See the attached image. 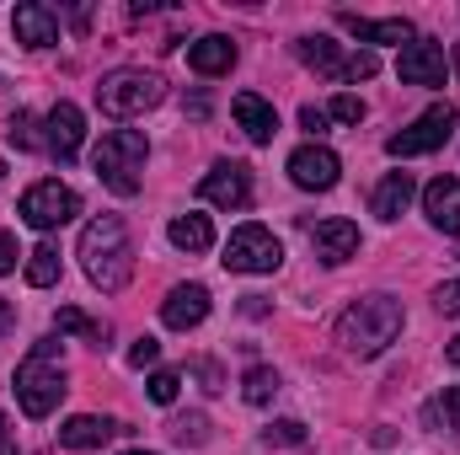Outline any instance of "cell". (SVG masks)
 Returning <instances> with one entry per match:
<instances>
[{"label": "cell", "mask_w": 460, "mask_h": 455, "mask_svg": "<svg viewBox=\"0 0 460 455\" xmlns=\"http://www.w3.org/2000/svg\"><path fill=\"white\" fill-rule=\"evenodd\" d=\"M81 215V193L65 188V183H32L22 193V220L32 230H54V226H70Z\"/></svg>", "instance_id": "ba28073f"}, {"label": "cell", "mask_w": 460, "mask_h": 455, "mask_svg": "<svg viewBox=\"0 0 460 455\" xmlns=\"http://www.w3.org/2000/svg\"><path fill=\"white\" fill-rule=\"evenodd\" d=\"M396 338H402V300H391V295H364L338 317V343L353 359H375Z\"/></svg>", "instance_id": "7a4b0ae2"}, {"label": "cell", "mask_w": 460, "mask_h": 455, "mask_svg": "<svg viewBox=\"0 0 460 455\" xmlns=\"http://www.w3.org/2000/svg\"><path fill=\"white\" fill-rule=\"evenodd\" d=\"M172 440H182V445H204V418H199V413L172 418Z\"/></svg>", "instance_id": "f1b7e54d"}, {"label": "cell", "mask_w": 460, "mask_h": 455, "mask_svg": "<svg viewBox=\"0 0 460 455\" xmlns=\"http://www.w3.org/2000/svg\"><path fill=\"white\" fill-rule=\"evenodd\" d=\"M300 129H311V134H327V108H300Z\"/></svg>", "instance_id": "8d00e7d4"}, {"label": "cell", "mask_w": 460, "mask_h": 455, "mask_svg": "<svg viewBox=\"0 0 460 455\" xmlns=\"http://www.w3.org/2000/svg\"><path fill=\"white\" fill-rule=\"evenodd\" d=\"M456 70H460V49H456Z\"/></svg>", "instance_id": "b9f144b4"}, {"label": "cell", "mask_w": 460, "mask_h": 455, "mask_svg": "<svg viewBox=\"0 0 460 455\" xmlns=\"http://www.w3.org/2000/svg\"><path fill=\"white\" fill-rule=\"evenodd\" d=\"M11 27H16V43H27V49H49V43H59V16H54L49 5H38V0L16 5Z\"/></svg>", "instance_id": "2e32d148"}, {"label": "cell", "mask_w": 460, "mask_h": 455, "mask_svg": "<svg viewBox=\"0 0 460 455\" xmlns=\"http://www.w3.org/2000/svg\"><path fill=\"white\" fill-rule=\"evenodd\" d=\"M123 455H150V451H123Z\"/></svg>", "instance_id": "60d3db41"}, {"label": "cell", "mask_w": 460, "mask_h": 455, "mask_svg": "<svg viewBox=\"0 0 460 455\" xmlns=\"http://www.w3.org/2000/svg\"><path fill=\"white\" fill-rule=\"evenodd\" d=\"M220 263H226L230 273H273L284 263V246H279V236L268 226H241L226 241V257Z\"/></svg>", "instance_id": "8992f818"}, {"label": "cell", "mask_w": 460, "mask_h": 455, "mask_svg": "<svg viewBox=\"0 0 460 455\" xmlns=\"http://www.w3.org/2000/svg\"><path fill=\"white\" fill-rule=\"evenodd\" d=\"M161 97H166V81L155 70H113L97 86V108L108 118H139V113H150Z\"/></svg>", "instance_id": "5b68a950"}, {"label": "cell", "mask_w": 460, "mask_h": 455, "mask_svg": "<svg viewBox=\"0 0 460 455\" xmlns=\"http://www.w3.org/2000/svg\"><path fill=\"white\" fill-rule=\"evenodd\" d=\"M81 268L108 295H118L134 279V241H128V226L118 215H97L92 226L81 230Z\"/></svg>", "instance_id": "6da1fadb"}, {"label": "cell", "mask_w": 460, "mask_h": 455, "mask_svg": "<svg viewBox=\"0 0 460 455\" xmlns=\"http://www.w3.org/2000/svg\"><path fill=\"white\" fill-rule=\"evenodd\" d=\"M145 156H150V145H145L139 129H113V134H102V145L92 150V166H97L102 188H113L118 199H128V193H139Z\"/></svg>", "instance_id": "277c9868"}, {"label": "cell", "mask_w": 460, "mask_h": 455, "mask_svg": "<svg viewBox=\"0 0 460 455\" xmlns=\"http://www.w3.org/2000/svg\"><path fill=\"white\" fill-rule=\"evenodd\" d=\"M0 455H22L16 445H11V434H5V413H0Z\"/></svg>", "instance_id": "f35d334b"}, {"label": "cell", "mask_w": 460, "mask_h": 455, "mask_svg": "<svg viewBox=\"0 0 460 455\" xmlns=\"http://www.w3.org/2000/svg\"><path fill=\"white\" fill-rule=\"evenodd\" d=\"M343 27L358 43H412V22L407 16H385V22H369V16H343Z\"/></svg>", "instance_id": "d6986e66"}, {"label": "cell", "mask_w": 460, "mask_h": 455, "mask_svg": "<svg viewBox=\"0 0 460 455\" xmlns=\"http://www.w3.org/2000/svg\"><path fill=\"white\" fill-rule=\"evenodd\" d=\"M235 123L246 129L252 145H268V139L279 134V113H273V103H262L257 92H241V97H235Z\"/></svg>", "instance_id": "ac0fdd59"}, {"label": "cell", "mask_w": 460, "mask_h": 455, "mask_svg": "<svg viewBox=\"0 0 460 455\" xmlns=\"http://www.w3.org/2000/svg\"><path fill=\"white\" fill-rule=\"evenodd\" d=\"M429 418H445L450 429H460V386H450V391H445V397L429 407Z\"/></svg>", "instance_id": "4dcf8cb0"}, {"label": "cell", "mask_w": 460, "mask_h": 455, "mask_svg": "<svg viewBox=\"0 0 460 455\" xmlns=\"http://www.w3.org/2000/svg\"><path fill=\"white\" fill-rule=\"evenodd\" d=\"M0 177H5V161H0Z\"/></svg>", "instance_id": "7bdbcfd3"}, {"label": "cell", "mask_w": 460, "mask_h": 455, "mask_svg": "<svg viewBox=\"0 0 460 455\" xmlns=\"http://www.w3.org/2000/svg\"><path fill=\"white\" fill-rule=\"evenodd\" d=\"M188 65H193L199 76H226L230 65H235V43L220 38V32H209V38L188 43Z\"/></svg>", "instance_id": "ffe728a7"}, {"label": "cell", "mask_w": 460, "mask_h": 455, "mask_svg": "<svg viewBox=\"0 0 460 455\" xmlns=\"http://www.w3.org/2000/svg\"><path fill=\"white\" fill-rule=\"evenodd\" d=\"M311 246H316V257L327 268H338V263H348L358 252V226L353 220H322V226L311 230Z\"/></svg>", "instance_id": "e0dca14e"}, {"label": "cell", "mask_w": 460, "mask_h": 455, "mask_svg": "<svg viewBox=\"0 0 460 455\" xmlns=\"http://www.w3.org/2000/svg\"><path fill=\"white\" fill-rule=\"evenodd\" d=\"M11 327H16V311H11V306H5V300H0V338H5V333H11Z\"/></svg>", "instance_id": "74e56055"}, {"label": "cell", "mask_w": 460, "mask_h": 455, "mask_svg": "<svg viewBox=\"0 0 460 455\" xmlns=\"http://www.w3.org/2000/svg\"><path fill=\"white\" fill-rule=\"evenodd\" d=\"M295 54H300L311 70H322V76L343 81V49H338L332 38H300V43H295Z\"/></svg>", "instance_id": "7402d4cb"}, {"label": "cell", "mask_w": 460, "mask_h": 455, "mask_svg": "<svg viewBox=\"0 0 460 455\" xmlns=\"http://www.w3.org/2000/svg\"><path fill=\"white\" fill-rule=\"evenodd\" d=\"M65 397V364H59V343H32L27 359L16 364V402L27 418H49Z\"/></svg>", "instance_id": "3957f363"}, {"label": "cell", "mask_w": 460, "mask_h": 455, "mask_svg": "<svg viewBox=\"0 0 460 455\" xmlns=\"http://www.w3.org/2000/svg\"><path fill=\"white\" fill-rule=\"evenodd\" d=\"M81 139H86V118L75 103H54V113H49V150L59 156V161H75L81 156Z\"/></svg>", "instance_id": "4fadbf2b"}, {"label": "cell", "mask_w": 460, "mask_h": 455, "mask_svg": "<svg viewBox=\"0 0 460 455\" xmlns=\"http://www.w3.org/2000/svg\"><path fill=\"white\" fill-rule=\"evenodd\" d=\"M16 257H22V252H16V236H5V230H0V279L16 268Z\"/></svg>", "instance_id": "d590c367"}, {"label": "cell", "mask_w": 460, "mask_h": 455, "mask_svg": "<svg viewBox=\"0 0 460 455\" xmlns=\"http://www.w3.org/2000/svg\"><path fill=\"white\" fill-rule=\"evenodd\" d=\"M434 306L445 311V317H460V273L450 284H439V295H434Z\"/></svg>", "instance_id": "836d02e7"}, {"label": "cell", "mask_w": 460, "mask_h": 455, "mask_svg": "<svg viewBox=\"0 0 460 455\" xmlns=\"http://www.w3.org/2000/svg\"><path fill=\"white\" fill-rule=\"evenodd\" d=\"M204 317H209V290H204V284H177V290L166 295V306H161V322L177 327V333L199 327Z\"/></svg>", "instance_id": "9a60e30c"}, {"label": "cell", "mask_w": 460, "mask_h": 455, "mask_svg": "<svg viewBox=\"0 0 460 455\" xmlns=\"http://www.w3.org/2000/svg\"><path fill=\"white\" fill-rule=\"evenodd\" d=\"M327 118H338V123H358V118H364V103H358L353 92H338L332 108H327Z\"/></svg>", "instance_id": "f546056e"}, {"label": "cell", "mask_w": 460, "mask_h": 455, "mask_svg": "<svg viewBox=\"0 0 460 455\" xmlns=\"http://www.w3.org/2000/svg\"><path fill=\"white\" fill-rule=\"evenodd\" d=\"M450 134H456V108H450V103H434L423 118H412L402 134H391L385 150H391L396 161H407V156H429V150H439Z\"/></svg>", "instance_id": "52a82bcc"}, {"label": "cell", "mask_w": 460, "mask_h": 455, "mask_svg": "<svg viewBox=\"0 0 460 455\" xmlns=\"http://www.w3.org/2000/svg\"><path fill=\"white\" fill-rule=\"evenodd\" d=\"M423 215H429L434 230L460 236V177H434V183L423 188Z\"/></svg>", "instance_id": "7c38bea8"}, {"label": "cell", "mask_w": 460, "mask_h": 455, "mask_svg": "<svg viewBox=\"0 0 460 455\" xmlns=\"http://www.w3.org/2000/svg\"><path fill=\"white\" fill-rule=\"evenodd\" d=\"M262 445H284V451H295V445H305V424L279 418V424H268V429H262Z\"/></svg>", "instance_id": "83f0119b"}, {"label": "cell", "mask_w": 460, "mask_h": 455, "mask_svg": "<svg viewBox=\"0 0 460 455\" xmlns=\"http://www.w3.org/2000/svg\"><path fill=\"white\" fill-rule=\"evenodd\" d=\"M273 391H279V375H273L268 364H252L246 380H241V397H246L252 407H262V402H273Z\"/></svg>", "instance_id": "d4e9b609"}, {"label": "cell", "mask_w": 460, "mask_h": 455, "mask_svg": "<svg viewBox=\"0 0 460 455\" xmlns=\"http://www.w3.org/2000/svg\"><path fill=\"white\" fill-rule=\"evenodd\" d=\"M199 193H204V204H220V210H246V204H252V177H246V166L220 161V166L199 183Z\"/></svg>", "instance_id": "8fae6325"}, {"label": "cell", "mask_w": 460, "mask_h": 455, "mask_svg": "<svg viewBox=\"0 0 460 455\" xmlns=\"http://www.w3.org/2000/svg\"><path fill=\"white\" fill-rule=\"evenodd\" d=\"M172 246H177V252H209V246H215L209 215H177V220H172Z\"/></svg>", "instance_id": "603a6c76"}, {"label": "cell", "mask_w": 460, "mask_h": 455, "mask_svg": "<svg viewBox=\"0 0 460 455\" xmlns=\"http://www.w3.org/2000/svg\"><path fill=\"white\" fill-rule=\"evenodd\" d=\"M27 284L32 290H49V284H59V246H32L27 252Z\"/></svg>", "instance_id": "cb8c5ba5"}, {"label": "cell", "mask_w": 460, "mask_h": 455, "mask_svg": "<svg viewBox=\"0 0 460 455\" xmlns=\"http://www.w3.org/2000/svg\"><path fill=\"white\" fill-rule=\"evenodd\" d=\"M338 172H343V161H338L327 145H300V150L289 156V177H295L300 188H311V193L338 188Z\"/></svg>", "instance_id": "30bf717a"}, {"label": "cell", "mask_w": 460, "mask_h": 455, "mask_svg": "<svg viewBox=\"0 0 460 455\" xmlns=\"http://www.w3.org/2000/svg\"><path fill=\"white\" fill-rule=\"evenodd\" d=\"M11 139H16L22 150H38V123H32V113H16V118H11Z\"/></svg>", "instance_id": "d6a6232c"}, {"label": "cell", "mask_w": 460, "mask_h": 455, "mask_svg": "<svg viewBox=\"0 0 460 455\" xmlns=\"http://www.w3.org/2000/svg\"><path fill=\"white\" fill-rule=\"evenodd\" d=\"M155 359H161V343L155 338H139L128 348V364H134V370H145V364H155Z\"/></svg>", "instance_id": "e575fe53"}, {"label": "cell", "mask_w": 460, "mask_h": 455, "mask_svg": "<svg viewBox=\"0 0 460 455\" xmlns=\"http://www.w3.org/2000/svg\"><path fill=\"white\" fill-rule=\"evenodd\" d=\"M375 70H380V59H375L369 49H364V54H353V59H343V81H369Z\"/></svg>", "instance_id": "1f68e13d"}, {"label": "cell", "mask_w": 460, "mask_h": 455, "mask_svg": "<svg viewBox=\"0 0 460 455\" xmlns=\"http://www.w3.org/2000/svg\"><path fill=\"white\" fill-rule=\"evenodd\" d=\"M113 434H123V424L97 418V413H75V418L59 424V445H65V451H102Z\"/></svg>", "instance_id": "5bb4252c"}, {"label": "cell", "mask_w": 460, "mask_h": 455, "mask_svg": "<svg viewBox=\"0 0 460 455\" xmlns=\"http://www.w3.org/2000/svg\"><path fill=\"white\" fill-rule=\"evenodd\" d=\"M54 327H59V333H75V338H92V343L108 338V327H102V322H92V317H86V311H75V306H65V311L54 317Z\"/></svg>", "instance_id": "484cf974"}, {"label": "cell", "mask_w": 460, "mask_h": 455, "mask_svg": "<svg viewBox=\"0 0 460 455\" xmlns=\"http://www.w3.org/2000/svg\"><path fill=\"white\" fill-rule=\"evenodd\" d=\"M396 76L407 86H445V49L434 38H412L396 59Z\"/></svg>", "instance_id": "9c48e42d"}, {"label": "cell", "mask_w": 460, "mask_h": 455, "mask_svg": "<svg viewBox=\"0 0 460 455\" xmlns=\"http://www.w3.org/2000/svg\"><path fill=\"white\" fill-rule=\"evenodd\" d=\"M445 353H450V364L460 370V338H450V348H445Z\"/></svg>", "instance_id": "ab89813d"}, {"label": "cell", "mask_w": 460, "mask_h": 455, "mask_svg": "<svg viewBox=\"0 0 460 455\" xmlns=\"http://www.w3.org/2000/svg\"><path fill=\"white\" fill-rule=\"evenodd\" d=\"M145 391H150V402L172 407V402H177V391H182V375H177V370H155V375L145 380Z\"/></svg>", "instance_id": "4316f807"}, {"label": "cell", "mask_w": 460, "mask_h": 455, "mask_svg": "<svg viewBox=\"0 0 460 455\" xmlns=\"http://www.w3.org/2000/svg\"><path fill=\"white\" fill-rule=\"evenodd\" d=\"M412 193H418L412 172H391V177L375 188V215H380V220H402V210L412 204Z\"/></svg>", "instance_id": "44dd1931"}]
</instances>
